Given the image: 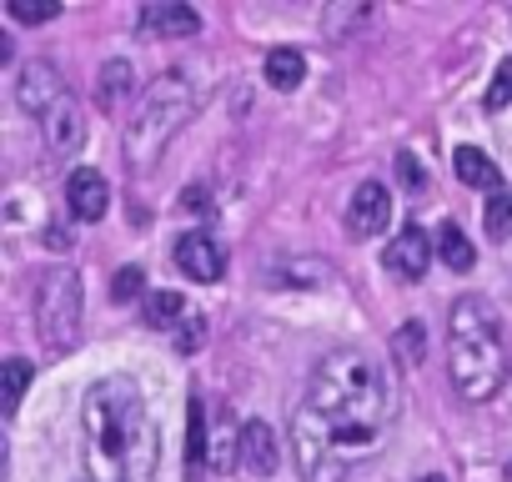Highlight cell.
I'll use <instances>...</instances> for the list:
<instances>
[{
    "instance_id": "cell-1",
    "label": "cell",
    "mask_w": 512,
    "mask_h": 482,
    "mask_svg": "<svg viewBox=\"0 0 512 482\" xmlns=\"http://www.w3.org/2000/svg\"><path fill=\"white\" fill-rule=\"evenodd\" d=\"M392 417L397 397L382 362L357 347L322 357L292 412V457L302 482H347L357 462H372L387 447Z\"/></svg>"
},
{
    "instance_id": "cell-2",
    "label": "cell",
    "mask_w": 512,
    "mask_h": 482,
    "mask_svg": "<svg viewBox=\"0 0 512 482\" xmlns=\"http://www.w3.org/2000/svg\"><path fill=\"white\" fill-rule=\"evenodd\" d=\"M156 477H161V437L141 387L121 372L91 382L81 397L76 482H156Z\"/></svg>"
},
{
    "instance_id": "cell-3",
    "label": "cell",
    "mask_w": 512,
    "mask_h": 482,
    "mask_svg": "<svg viewBox=\"0 0 512 482\" xmlns=\"http://www.w3.org/2000/svg\"><path fill=\"white\" fill-rule=\"evenodd\" d=\"M447 377L467 402H492L507 382L497 312L482 297H457L447 317Z\"/></svg>"
},
{
    "instance_id": "cell-4",
    "label": "cell",
    "mask_w": 512,
    "mask_h": 482,
    "mask_svg": "<svg viewBox=\"0 0 512 482\" xmlns=\"http://www.w3.org/2000/svg\"><path fill=\"white\" fill-rule=\"evenodd\" d=\"M196 81L186 71H166L146 86V96L136 101L126 131H121V151L131 161V171H151L161 161V151L181 136V126L196 116Z\"/></svg>"
},
{
    "instance_id": "cell-5",
    "label": "cell",
    "mask_w": 512,
    "mask_h": 482,
    "mask_svg": "<svg viewBox=\"0 0 512 482\" xmlns=\"http://www.w3.org/2000/svg\"><path fill=\"white\" fill-rule=\"evenodd\" d=\"M81 312H86V292L71 267H56L36 282V337L51 352H71L81 342Z\"/></svg>"
},
{
    "instance_id": "cell-6",
    "label": "cell",
    "mask_w": 512,
    "mask_h": 482,
    "mask_svg": "<svg viewBox=\"0 0 512 482\" xmlns=\"http://www.w3.org/2000/svg\"><path fill=\"white\" fill-rule=\"evenodd\" d=\"M432 252H437V241L422 231V226H402L392 241H387V252H382V267L402 282H422L427 267H432Z\"/></svg>"
},
{
    "instance_id": "cell-7",
    "label": "cell",
    "mask_w": 512,
    "mask_h": 482,
    "mask_svg": "<svg viewBox=\"0 0 512 482\" xmlns=\"http://www.w3.org/2000/svg\"><path fill=\"white\" fill-rule=\"evenodd\" d=\"M16 101H21L26 116H41V121H46V116L66 101L61 71H56L51 61H26V66H21V81H16Z\"/></svg>"
},
{
    "instance_id": "cell-8",
    "label": "cell",
    "mask_w": 512,
    "mask_h": 482,
    "mask_svg": "<svg viewBox=\"0 0 512 482\" xmlns=\"http://www.w3.org/2000/svg\"><path fill=\"white\" fill-rule=\"evenodd\" d=\"M66 211L76 221H101L111 211V181L96 166H76L66 176Z\"/></svg>"
},
{
    "instance_id": "cell-9",
    "label": "cell",
    "mask_w": 512,
    "mask_h": 482,
    "mask_svg": "<svg viewBox=\"0 0 512 482\" xmlns=\"http://www.w3.org/2000/svg\"><path fill=\"white\" fill-rule=\"evenodd\" d=\"M387 221H392V196H387V186H382V181H362V186L352 191V201H347V231L377 236V231H387Z\"/></svg>"
},
{
    "instance_id": "cell-10",
    "label": "cell",
    "mask_w": 512,
    "mask_h": 482,
    "mask_svg": "<svg viewBox=\"0 0 512 482\" xmlns=\"http://www.w3.org/2000/svg\"><path fill=\"white\" fill-rule=\"evenodd\" d=\"M176 267L191 277V282H216L226 272V252H221V241H211L206 231H186L176 241Z\"/></svg>"
},
{
    "instance_id": "cell-11",
    "label": "cell",
    "mask_w": 512,
    "mask_h": 482,
    "mask_svg": "<svg viewBox=\"0 0 512 482\" xmlns=\"http://www.w3.org/2000/svg\"><path fill=\"white\" fill-rule=\"evenodd\" d=\"M141 31L146 36H161V41H186L201 31V16L191 6H181V0H161V6H146L141 11Z\"/></svg>"
},
{
    "instance_id": "cell-12",
    "label": "cell",
    "mask_w": 512,
    "mask_h": 482,
    "mask_svg": "<svg viewBox=\"0 0 512 482\" xmlns=\"http://www.w3.org/2000/svg\"><path fill=\"white\" fill-rule=\"evenodd\" d=\"M41 131H46V146H51L56 156H76V151L86 146V116H81V106H76L71 96L41 121Z\"/></svg>"
},
{
    "instance_id": "cell-13",
    "label": "cell",
    "mask_w": 512,
    "mask_h": 482,
    "mask_svg": "<svg viewBox=\"0 0 512 482\" xmlns=\"http://www.w3.org/2000/svg\"><path fill=\"white\" fill-rule=\"evenodd\" d=\"M277 462H282V442H277V432H272L267 422H246V427H241V467L256 472V477H272Z\"/></svg>"
},
{
    "instance_id": "cell-14",
    "label": "cell",
    "mask_w": 512,
    "mask_h": 482,
    "mask_svg": "<svg viewBox=\"0 0 512 482\" xmlns=\"http://www.w3.org/2000/svg\"><path fill=\"white\" fill-rule=\"evenodd\" d=\"M452 171H457V181L462 186H472V191H502V171H497V161L487 156V151H477V146H457L452 151Z\"/></svg>"
},
{
    "instance_id": "cell-15",
    "label": "cell",
    "mask_w": 512,
    "mask_h": 482,
    "mask_svg": "<svg viewBox=\"0 0 512 482\" xmlns=\"http://www.w3.org/2000/svg\"><path fill=\"white\" fill-rule=\"evenodd\" d=\"M262 76H267V86H272V91H297V86L307 81V61H302V51L277 46V51H267Z\"/></svg>"
},
{
    "instance_id": "cell-16",
    "label": "cell",
    "mask_w": 512,
    "mask_h": 482,
    "mask_svg": "<svg viewBox=\"0 0 512 482\" xmlns=\"http://www.w3.org/2000/svg\"><path fill=\"white\" fill-rule=\"evenodd\" d=\"M131 91H136L131 61H106L101 76H96V101H101V111H121V101H126Z\"/></svg>"
},
{
    "instance_id": "cell-17",
    "label": "cell",
    "mask_w": 512,
    "mask_h": 482,
    "mask_svg": "<svg viewBox=\"0 0 512 482\" xmlns=\"http://www.w3.org/2000/svg\"><path fill=\"white\" fill-rule=\"evenodd\" d=\"M437 257H442L452 272H472L477 252H472V241H467V231H462L457 221H442V231H437Z\"/></svg>"
},
{
    "instance_id": "cell-18",
    "label": "cell",
    "mask_w": 512,
    "mask_h": 482,
    "mask_svg": "<svg viewBox=\"0 0 512 482\" xmlns=\"http://www.w3.org/2000/svg\"><path fill=\"white\" fill-rule=\"evenodd\" d=\"M31 377H36V367H31L26 357H6V392H0V407H6V417L21 412V397H26Z\"/></svg>"
},
{
    "instance_id": "cell-19",
    "label": "cell",
    "mask_w": 512,
    "mask_h": 482,
    "mask_svg": "<svg viewBox=\"0 0 512 482\" xmlns=\"http://www.w3.org/2000/svg\"><path fill=\"white\" fill-rule=\"evenodd\" d=\"M141 317H146V327H181L176 317H186V302H181V292H146Z\"/></svg>"
},
{
    "instance_id": "cell-20",
    "label": "cell",
    "mask_w": 512,
    "mask_h": 482,
    "mask_svg": "<svg viewBox=\"0 0 512 482\" xmlns=\"http://www.w3.org/2000/svg\"><path fill=\"white\" fill-rule=\"evenodd\" d=\"M206 452H211V432H206V407H201V397H191V427H186V467L196 472V467L206 462Z\"/></svg>"
},
{
    "instance_id": "cell-21",
    "label": "cell",
    "mask_w": 512,
    "mask_h": 482,
    "mask_svg": "<svg viewBox=\"0 0 512 482\" xmlns=\"http://www.w3.org/2000/svg\"><path fill=\"white\" fill-rule=\"evenodd\" d=\"M277 277H282L277 287H322L332 277V267L327 262H282Z\"/></svg>"
},
{
    "instance_id": "cell-22",
    "label": "cell",
    "mask_w": 512,
    "mask_h": 482,
    "mask_svg": "<svg viewBox=\"0 0 512 482\" xmlns=\"http://www.w3.org/2000/svg\"><path fill=\"white\" fill-rule=\"evenodd\" d=\"M482 231H487L492 241H507V236H512V196H507V191H497V196L482 206Z\"/></svg>"
},
{
    "instance_id": "cell-23",
    "label": "cell",
    "mask_w": 512,
    "mask_h": 482,
    "mask_svg": "<svg viewBox=\"0 0 512 482\" xmlns=\"http://www.w3.org/2000/svg\"><path fill=\"white\" fill-rule=\"evenodd\" d=\"M392 352H397L402 362H422V357H427V327H422V322H402V332L392 337Z\"/></svg>"
},
{
    "instance_id": "cell-24",
    "label": "cell",
    "mask_w": 512,
    "mask_h": 482,
    "mask_svg": "<svg viewBox=\"0 0 512 482\" xmlns=\"http://www.w3.org/2000/svg\"><path fill=\"white\" fill-rule=\"evenodd\" d=\"M11 16L21 26H46V21L61 16V6H56V0H11Z\"/></svg>"
},
{
    "instance_id": "cell-25",
    "label": "cell",
    "mask_w": 512,
    "mask_h": 482,
    "mask_svg": "<svg viewBox=\"0 0 512 482\" xmlns=\"http://www.w3.org/2000/svg\"><path fill=\"white\" fill-rule=\"evenodd\" d=\"M512 106V56L492 71V86H487V111H507Z\"/></svg>"
},
{
    "instance_id": "cell-26",
    "label": "cell",
    "mask_w": 512,
    "mask_h": 482,
    "mask_svg": "<svg viewBox=\"0 0 512 482\" xmlns=\"http://www.w3.org/2000/svg\"><path fill=\"white\" fill-rule=\"evenodd\" d=\"M141 292H146V272H141V267H121V272L111 277V297H116V302H136Z\"/></svg>"
},
{
    "instance_id": "cell-27",
    "label": "cell",
    "mask_w": 512,
    "mask_h": 482,
    "mask_svg": "<svg viewBox=\"0 0 512 482\" xmlns=\"http://www.w3.org/2000/svg\"><path fill=\"white\" fill-rule=\"evenodd\" d=\"M201 342H206V317H186L181 332H176V347H181V352H196Z\"/></svg>"
},
{
    "instance_id": "cell-28",
    "label": "cell",
    "mask_w": 512,
    "mask_h": 482,
    "mask_svg": "<svg viewBox=\"0 0 512 482\" xmlns=\"http://www.w3.org/2000/svg\"><path fill=\"white\" fill-rule=\"evenodd\" d=\"M392 166H397V181H402L407 191H422V181H427V176H422V166H417V156H397Z\"/></svg>"
},
{
    "instance_id": "cell-29",
    "label": "cell",
    "mask_w": 512,
    "mask_h": 482,
    "mask_svg": "<svg viewBox=\"0 0 512 482\" xmlns=\"http://www.w3.org/2000/svg\"><path fill=\"white\" fill-rule=\"evenodd\" d=\"M352 21H367V6H352V11H332V16H327V31H332V36H342V26H352Z\"/></svg>"
},
{
    "instance_id": "cell-30",
    "label": "cell",
    "mask_w": 512,
    "mask_h": 482,
    "mask_svg": "<svg viewBox=\"0 0 512 482\" xmlns=\"http://www.w3.org/2000/svg\"><path fill=\"white\" fill-rule=\"evenodd\" d=\"M46 247H56V252H66V247H71V241H66V231H61V226H51V231H46Z\"/></svg>"
},
{
    "instance_id": "cell-31",
    "label": "cell",
    "mask_w": 512,
    "mask_h": 482,
    "mask_svg": "<svg viewBox=\"0 0 512 482\" xmlns=\"http://www.w3.org/2000/svg\"><path fill=\"white\" fill-rule=\"evenodd\" d=\"M417 482H447V477H417Z\"/></svg>"
}]
</instances>
